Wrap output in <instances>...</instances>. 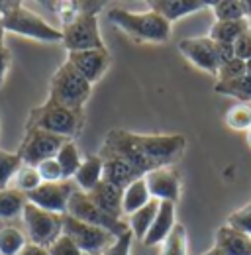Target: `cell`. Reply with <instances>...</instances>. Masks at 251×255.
Instances as JSON below:
<instances>
[{
    "instance_id": "cell-1",
    "label": "cell",
    "mask_w": 251,
    "mask_h": 255,
    "mask_svg": "<svg viewBox=\"0 0 251 255\" xmlns=\"http://www.w3.org/2000/svg\"><path fill=\"white\" fill-rule=\"evenodd\" d=\"M187 139L181 133H135L127 129H110L102 141L100 155L124 159L139 177L173 167L183 157Z\"/></svg>"
},
{
    "instance_id": "cell-2",
    "label": "cell",
    "mask_w": 251,
    "mask_h": 255,
    "mask_svg": "<svg viewBox=\"0 0 251 255\" xmlns=\"http://www.w3.org/2000/svg\"><path fill=\"white\" fill-rule=\"evenodd\" d=\"M108 20L137 41L165 43L171 37V24L157 12H131L124 8H110Z\"/></svg>"
},
{
    "instance_id": "cell-3",
    "label": "cell",
    "mask_w": 251,
    "mask_h": 255,
    "mask_svg": "<svg viewBox=\"0 0 251 255\" xmlns=\"http://www.w3.org/2000/svg\"><path fill=\"white\" fill-rule=\"evenodd\" d=\"M83 126H85L83 110H71L51 100H45L41 106H35L28 114V122H26V129H43L65 139L77 137L83 131Z\"/></svg>"
},
{
    "instance_id": "cell-4",
    "label": "cell",
    "mask_w": 251,
    "mask_h": 255,
    "mask_svg": "<svg viewBox=\"0 0 251 255\" xmlns=\"http://www.w3.org/2000/svg\"><path fill=\"white\" fill-rule=\"evenodd\" d=\"M91 93L93 85L69 61H65L51 77L47 100L71 110H83V106L91 98Z\"/></svg>"
},
{
    "instance_id": "cell-5",
    "label": "cell",
    "mask_w": 251,
    "mask_h": 255,
    "mask_svg": "<svg viewBox=\"0 0 251 255\" xmlns=\"http://www.w3.org/2000/svg\"><path fill=\"white\" fill-rule=\"evenodd\" d=\"M2 26L4 32L24 35L37 41H45V43L63 41V33L59 28L47 24L39 14L26 8L22 2H14V6L2 16Z\"/></svg>"
},
{
    "instance_id": "cell-6",
    "label": "cell",
    "mask_w": 251,
    "mask_h": 255,
    "mask_svg": "<svg viewBox=\"0 0 251 255\" xmlns=\"http://www.w3.org/2000/svg\"><path fill=\"white\" fill-rule=\"evenodd\" d=\"M63 45L67 53L87 51V49H102L106 47L98 28V16L91 12H83L79 4V14L63 26Z\"/></svg>"
},
{
    "instance_id": "cell-7",
    "label": "cell",
    "mask_w": 251,
    "mask_h": 255,
    "mask_svg": "<svg viewBox=\"0 0 251 255\" xmlns=\"http://www.w3.org/2000/svg\"><path fill=\"white\" fill-rule=\"evenodd\" d=\"M63 216L47 212L31 202H26L22 210V222H24L28 240L41 248H49L63 234Z\"/></svg>"
},
{
    "instance_id": "cell-8",
    "label": "cell",
    "mask_w": 251,
    "mask_h": 255,
    "mask_svg": "<svg viewBox=\"0 0 251 255\" xmlns=\"http://www.w3.org/2000/svg\"><path fill=\"white\" fill-rule=\"evenodd\" d=\"M67 214L73 216L75 220H81L85 224H91L96 228H102V230H108L110 234H114L116 238L126 234L129 230L127 222L124 220H118V218H112L110 214H106L104 210H100L93 200L89 198V194L81 192L79 189L71 194L69 198V206H67Z\"/></svg>"
},
{
    "instance_id": "cell-9",
    "label": "cell",
    "mask_w": 251,
    "mask_h": 255,
    "mask_svg": "<svg viewBox=\"0 0 251 255\" xmlns=\"http://www.w3.org/2000/svg\"><path fill=\"white\" fill-rule=\"evenodd\" d=\"M63 234L71 238L85 255H102L104 250L110 248L112 242L116 240V236L110 234L108 230L75 220L69 214L63 216Z\"/></svg>"
},
{
    "instance_id": "cell-10",
    "label": "cell",
    "mask_w": 251,
    "mask_h": 255,
    "mask_svg": "<svg viewBox=\"0 0 251 255\" xmlns=\"http://www.w3.org/2000/svg\"><path fill=\"white\" fill-rule=\"evenodd\" d=\"M65 141H69V139L59 137L55 133H49V131H43V129H26L24 139L16 153L20 155L22 163L37 167L41 161L55 157Z\"/></svg>"
},
{
    "instance_id": "cell-11",
    "label": "cell",
    "mask_w": 251,
    "mask_h": 255,
    "mask_svg": "<svg viewBox=\"0 0 251 255\" xmlns=\"http://www.w3.org/2000/svg\"><path fill=\"white\" fill-rule=\"evenodd\" d=\"M77 191V187L71 181H59V183H41L35 191L26 194L28 202L53 212V214H67L69 198L71 194Z\"/></svg>"
},
{
    "instance_id": "cell-12",
    "label": "cell",
    "mask_w": 251,
    "mask_h": 255,
    "mask_svg": "<svg viewBox=\"0 0 251 255\" xmlns=\"http://www.w3.org/2000/svg\"><path fill=\"white\" fill-rule=\"evenodd\" d=\"M179 51L187 57L190 63L210 75H218L220 61L216 53V43L208 35H198V37H185L179 43Z\"/></svg>"
},
{
    "instance_id": "cell-13",
    "label": "cell",
    "mask_w": 251,
    "mask_h": 255,
    "mask_svg": "<svg viewBox=\"0 0 251 255\" xmlns=\"http://www.w3.org/2000/svg\"><path fill=\"white\" fill-rule=\"evenodd\" d=\"M67 61L73 65L91 85L98 83L110 67V53L106 47L67 53Z\"/></svg>"
},
{
    "instance_id": "cell-14",
    "label": "cell",
    "mask_w": 251,
    "mask_h": 255,
    "mask_svg": "<svg viewBox=\"0 0 251 255\" xmlns=\"http://www.w3.org/2000/svg\"><path fill=\"white\" fill-rule=\"evenodd\" d=\"M143 181L149 189L151 198H155L159 202H177L181 198V179L169 167L147 173Z\"/></svg>"
},
{
    "instance_id": "cell-15",
    "label": "cell",
    "mask_w": 251,
    "mask_h": 255,
    "mask_svg": "<svg viewBox=\"0 0 251 255\" xmlns=\"http://www.w3.org/2000/svg\"><path fill=\"white\" fill-rule=\"evenodd\" d=\"M175 214H177V208H175V202H159V210H157V216L149 232L145 234V238L141 240V244L145 248H155L157 244H163L167 240V236L171 234V230L175 228Z\"/></svg>"
},
{
    "instance_id": "cell-16",
    "label": "cell",
    "mask_w": 251,
    "mask_h": 255,
    "mask_svg": "<svg viewBox=\"0 0 251 255\" xmlns=\"http://www.w3.org/2000/svg\"><path fill=\"white\" fill-rule=\"evenodd\" d=\"M122 196H124V189L118 185H112L108 181H102L98 187H94L93 191L89 192V198L94 204L104 210L106 214H110L112 218L122 220Z\"/></svg>"
},
{
    "instance_id": "cell-17",
    "label": "cell",
    "mask_w": 251,
    "mask_h": 255,
    "mask_svg": "<svg viewBox=\"0 0 251 255\" xmlns=\"http://www.w3.org/2000/svg\"><path fill=\"white\" fill-rule=\"evenodd\" d=\"M206 6L208 2H202V0H151L149 2V10L163 16L169 24L185 18L188 14L200 12Z\"/></svg>"
},
{
    "instance_id": "cell-18",
    "label": "cell",
    "mask_w": 251,
    "mask_h": 255,
    "mask_svg": "<svg viewBox=\"0 0 251 255\" xmlns=\"http://www.w3.org/2000/svg\"><path fill=\"white\" fill-rule=\"evenodd\" d=\"M216 248L226 255H251V238L232 226H220L216 230Z\"/></svg>"
},
{
    "instance_id": "cell-19",
    "label": "cell",
    "mask_w": 251,
    "mask_h": 255,
    "mask_svg": "<svg viewBox=\"0 0 251 255\" xmlns=\"http://www.w3.org/2000/svg\"><path fill=\"white\" fill-rule=\"evenodd\" d=\"M102 179H104V163L100 155H89L87 159H83L77 175L73 177L75 187L85 194H89L94 187H98Z\"/></svg>"
},
{
    "instance_id": "cell-20",
    "label": "cell",
    "mask_w": 251,
    "mask_h": 255,
    "mask_svg": "<svg viewBox=\"0 0 251 255\" xmlns=\"http://www.w3.org/2000/svg\"><path fill=\"white\" fill-rule=\"evenodd\" d=\"M151 200L149 189L145 185L143 179L133 181L131 185H127L124 189V196H122V214L124 216H131L133 212H137L141 206H145Z\"/></svg>"
},
{
    "instance_id": "cell-21",
    "label": "cell",
    "mask_w": 251,
    "mask_h": 255,
    "mask_svg": "<svg viewBox=\"0 0 251 255\" xmlns=\"http://www.w3.org/2000/svg\"><path fill=\"white\" fill-rule=\"evenodd\" d=\"M157 210H159V200L151 198L145 206H141L137 212H133L131 216H127V226H129L133 238H139V240L145 238V234L149 232L151 224L155 220Z\"/></svg>"
},
{
    "instance_id": "cell-22",
    "label": "cell",
    "mask_w": 251,
    "mask_h": 255,
    "mask_svg": "<svg viewBox=\"0 0 251 255\" xmlns=\"http://www.w3.org/2000/svg\"><path fill=\"white\" fill-rule=\"evenodd\" d=\"M248 30H251V26L246 18L244 20H232V22H214L208 37L212 41H218V43H234Z\"/></svg>"
},
{
    "instance_id": "cell-23",
    "label": "cell",
    "mask_w": 251,
    "mask_h": 255,
    "mask_svg": "<svg viewBox=\"0 0 251 255\" xmlns=\"http://www.w3.org/2000/svg\"><path fill=\"white\" fill-rule=\"evenodd\" d=\"M55 159H57L59 167H61L63 179H65V181H71V179L77 175V171H79V167H81V163H83L81 151H79V147L75 145L73 139H69V141L63 143L61 149H59L57 155H55Z\"/></svg>"
},
{
    "instance_id": "cell-24",
    "label": "cell",
    "mask_w": 251,
    "mask_h": 255,
    "mask_svg": "<svg viewBox=\"0 0 251 255\" xmlns=\"http://www.w3.org/2000/svg\"><path fill=\"white\" fill-rule=\"evenodd\" d=\"M26 202H28V198L24 192L16 191V189L0 191V220H10L16 216H22Z\"/></svg>"
},
{
    "instance_id": "cell-25",
    "label": "cell",
    "mask_w": 251,
    "mask_h": 255,
    "mask_svg": "<svg viewBox=\"0 0 251 255\" xmlns=\"http://www.w3.org/2000/svg\"><path fill=\"white\" fill-rule=\"evenodd\" d=\"M214 91L218 95L232 96V98H238L242 102H251V77L250 75H244V77H238L234 81L216 83Z\"/></svg>"
},
{
    "instance_id": "cell-26",
    "label": "cell",
    "mask_w": 251,
    "mask_h": 255,
    "mask_svg": "<svg viewBox=\"0 0 251 255\" xmlns=\"http://www.w3.org/2000/svg\"><path fill=\"white\" fill-rule=\"evenodd\" d=\"M28 244L26 234L14 226L0 228V255H18Z\"/></svg>"
},
{
    "instance_id": "cell-27",
    "label": "cell",
    "mask_w": 251,
    "mask_h": 255,
    "mask_svg": "<svg viewBox=\"0 0 251 255\" xmlns=\"http://www.w3.org/2000/svg\"><path fill=\"white\" fill-rule=\"evenodd\" d=\"M208 6L212 8L216 22H232L246 18L242 0H216V2H208Z\"/></svg>"
},
{
    "instance_id": "cell-28",
    "label": "cell",
    "mask_w": 251,
    "mask_h": 255,
    "mask_svg": "<svg viewBox=\"0 0 251 255\" xmlns=\"http://www.w3.org/2000/svg\"><path fill=\"white\" fill-rule=\"evenodd\" d=\"M24 163L20 159V155L14 151H4V149H0V191H4V189H8V185L14 181V177H16V173L20 171V167H22Z\"/></svg>"
},
{
    "instance_id": "cell-29",
    "label": "cell",
    "mask_w": 251,
    "mask_h": 255,
    "mask_svg": "<svg viewBox=\"0 0 251 255\" xmlns=\"http://www.w3.org/2000/svg\"><path fill=\"white\" fill-rule=\"evenodd\" d=\"M188 236L183 224H175L167 240L163 242V255H187Z\"/></svg>"
},
{
    "instance_id": "cell-30",
    "label": "cell",
    "mask_w": 251,
    "mask_h": 255,
    "mask_svg": "<svg viewBox=\"0 0 251 255\" xmlns=\"http://www.w3.org/2000/svg\"><path fill=\"white\" fill-rule=\"evenodd\" d=\"M12 183H14V189H16V191L28 194V192L35 191V189L41 185V177H39V173H37L35 167L24 163V165L20 167V171L16 173V177H14Z\"/></svg>"
},
{
    "instance_id": "cell-31",
    "label": "cell",
    "mask_w": 251,
    "mask_h": 255,
    "mask_svg": "<svg viewBox=\"0 0 251 255\" xmlns=\"http://www.w3.org/2000/svg\"><path fill=\"white\" fill-rule=\"evenodd\" d=\"M226 124L236 131H248L251 128V106L238 104L226 112Z\"/></svg>"
},
{
    "instance_id": "cell-32",
    "label": "cell",
    "mask_w": 251,
    "mask_h": 255,
    "mask_svg": "<svg viewBox=\"0 0 251 255\" xmlns=\"http://www.w3.org/2000/svg\"><path fill=\"white\" fill-rule=\"evenodd\" d=\"M35 169H37V173L41 177V183H59V181H65L61 167H59V163H57L55 157L41 161Z\"/></svg>"
},
{
    "instance_id": "cell-33",
    "label": "cell",
    "mask_w": 251,
    "mask_h": 255,
    "mask_svg": "<svg viewBox=\"0 0 251 255\" xmlns=\"http://www.w3.org/2000/svg\"><path fill=\"white\" fill-rule=\"evenodd\" d=\"M228 226H232V228L244 232L246 236L251 238V204H246V206H242L240 210L232 212L230 218H228Z\"/></svg>"
},
{
    "instance_id": "cell-34",
    "label": "cell",
    "mask_w": 251,
    "mask_h": 255,
    "mask_svg": "<svg viewBox=\"0 0 251 255\" xmlns=\"http://www.w3.org/2000/svg\"><path fill=\"white\" fill-rule=\"evenodd\" d=\"M246 75V61H242V59H232V61H228V63L220 65L218 69V83H226V81H234V79H238V77H244Z\"/></svg>"
},
{
    "instance_id": "cell-35",
    "label": "cell",
    "mask_w": 251,
    "mask_h": 255,
    "mask_svg": "<svg viewBox=\"0 0 251 255\" xmlns=\"http://www.w3.org/2000/svg\"><path fill=\"white\" fill-rule=\"evenodd\" d=\"M47 252H49V255H85L77 246H75V242H73L71 238H67L65 234H61V236L47 248Z\"/></svg>"
},
{
    "instance_id": "cell-36",
    "label": "cell",
    "mask_w": 251,
    "mask_h": 255,
    "mask_svg": "<svg viewBox=\"0 0 251 255\" xmlns=\"http://www.w3.org/2000/svg\"><path fill=\"white\" fill-rule=\"evenodd\" d=\"M131 242H133V234H131V230H127L126 234L118 236L112 242V246L104 250L102 255H129V252H131Z\"/></svg>"
},
{
    "instance_id": "cell-37",
    "label": "cell",
    "mask_w": 251,
    "mask_h": 255,
    "mask_svg": "<svg viewBox=\"0 0 251 255\" xmlns=\"http://www.w3.org/2000/svg\"><path fill=\"white\" fill-rule=\"evenodd\" d=\"M234 51L236 57L242 61H250L251 59V30H248L246 33H242L236 41H234Z\"/></svg>"
},
{
    "instance_id": "cell-38",
    "label": "cell",
    "mask_w": 251,
    "mask_h": 255,
    "mask_svg": "<svg viewBox=\"0 0 251 255\" xmlns=\"http://www.w3.org/2000/svg\"><path fill=\"white\" fill-rule=\"evenodd\" d=\"M10 65H12V55H10V49L6 45H0V89L6 81V75L10 71Z\"/></svg>"
},
{
    "instance_id": "cell-39",
    "label": "cell",
    "mask_w": 251,
    "mask_h": 255,
    "mask_svg": "<svg viewBox=\"0 0 251 255\" xmlns=\"http://www.w3.org/2000/svg\"><path fill=\"white\" fill-rule=\"evenodd\" d=\"M216 43V53H218V61L220 65L228 63L232 59H236V51H234V43Z\"/></svg>"
},
{
    "instance_id": "cell-40",
    "label": "cell",
    "mask_w": 251,
    "mask_h": 255,
    "mask_svg": "<svg viewBox=\"0 0 251 255\" xmlns=\"http://www.w3.org/2000/svg\"><path fill=\"white\" fill-rule=\"evenodd\" d=\"M18 255H49V252H47V248H41V246H37V244L28 242V244L24 246V250Z\"/></svg>"
},
{
    "instance_id": "cell-41",
    "label": "cell",
    "mask_w": 251,
    "mask_h": 255,
    "mask_svg": "<svg viewBox=\"0 0 251 255\" xmlns=\"http://www.w3.org/2000/svg\"><path fill=\"white\" fill-rule=\"evenodd\" d=\"M16 0H0V16H4L12 6H14Z\"/></svg>"
},
{
    "instance_id": "cell-42",
    "label": "cell",
    "mask_w": 251,
    "mask_h": 255,
    "mask_svg": "<svg viewBox=\"0 0 251 255\" xmlns=\"http://www.w3.org/2000/svg\"><path fill=\"white\" fill-rule=\"evenodd\" d=\"M242 6H244V14H246V20H251V0H242Z\"/></svg>"
},
{
    "instance_id": "cell-43",
    "label": "cell",
    "mask_w": 251,
    "mask_h": 255,
    "mask_svg": "<svg viewBox=\"0 0 251 255\" xmlns=\"http://www.w3.org/2000/svg\"><path fill=\"white\" fill-rule=\"evenodd\" d=\"M200 255H226V254H224L220 248H216V246H214V248H210L208 252H204V254H200Z\"/></svg>"
},
{
    "instance_id": "cell-44",
    "label": "cell",
    "mask_w": 251,
    "mask_h": 255,
    "mask_svg": "<svg viewBox=\"0 0 251 255\" xmlns=\"http://www.w3.org/2000/svg\"><path fill=\"white\" fill-rule=\"evenodd\" d=\"M4 26H2V16H0V45H4Z\"/></svg>"
},
{
    "instance_id": "cell-45",
    "label": "cell",
    "mask_w": 251,
    "mask_h": 255,
    "mask_svg": "<svg viewBox=\"0 0 251 255\" xmlns=\"http://www.w3.org/2000/svg\"><path fill=\"white\" fill-rule=\"evenodd\" d=\"M246 75H250L251 77V59L250 61H246Z\"/></svg>"
},
{
    "instance_id": "cell-46",
    "label": "cell",
    "mask_w": 251,
    "mask_h": 255,
    "mask_svg": "<svg viewBox=\"0 0 251 255\" xmlns=\"http://www.w3.org/2000/svg\"><path fill=\"white\" fill-rule=\"evenodd\" d=\"M246 133H248V135H246V137H248V145L251 147V128L248 129V131H246Z\"/></svg>"
}]
</instances>
